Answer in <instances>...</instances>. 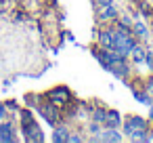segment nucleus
Returning a JSON list of instances; mask_svg holds the SVG:
<instances>
[{"label": "nucleus", "instance_id": "f257e3e1", "mask_svg": "<svg viewBox=\"0 0 153 143\" xmlns=\"http://www.w3.org/2000/svg\"><path fill=\"white\" fill-rule=\"evenodd\" d=\"M124 133L132 141H147V120L140 116H130L124 124Z\"/></svg>", "mask_w": 153, "mask_h": 143}, {"label": "nucleus", "instance_id": "f03ea898", "mask_svg": "<svg viewBox=\"0 0 153 143\" xmlns=\"http://www.w3.org/2000/svg\"><path fill=\"white\" fill-rule=\"evenodd\" d=\"M21 133L25 135V141H38V143L44 141V135H42L40 126L34 122V116L30 112L21 114Z\"/></svg>", "mask_w": 153, "mask_h": 143}, {"label": "nucleus", "instance_id": "7ed1b4c3", "mask_svg": "<svg viewBox=\"0 0 153 143\" xmlns=\"http://www.w3.org/2000/svg\"><path fill=\"white\" fill-rule=\"evenodd\" d=\"M48 101L57 107V109H65L69 103H71V91L67 86H55L48 91Z\"/></svg>", "mask_w": 153, "mask_h": 143}, {"label": "nucleus", "instance_id": "20e7f679", "mask_svg": "<svg viewBox=\"0 0 153 143\" xmlns=\"http://www.w3.org/2000/svg\"><path fill=\"white\" fill-rule=\"evenodd\" d=\"M38 112H40V114L44 116V120H46V122H51L53 126L59 122V109H57L48 99H46L44 103H40V105H38Z\"/></svg>", "mask_w": 153, "mask_h": 143}, {"label": "nucleus", "instance_id": "39448f33", "mask_svg": "<svg viewBox=\"0 0 153 143\" xmlns=\"http://www.w3.org/2000/svg\"><path fill=\"white\" fill-rule=\"evenodd\" d=\"M117 17H120V13H117V9H115L113 4H107V7H99V19H101L103 23L115 21Z\"/></svg>", "mask_w": 153, "mask_h": 143}, {"label": "nucleus", "instance_id": "423d86ee", "mask_svg": "<svg viewBox=\"0 0 153 143\" xmlns=\"http://www.w3.org/2000/svg\"><path fill=\"white\" fill-rule=\"evenodd\" d=\"M13 122H0V141L2 143H15V133H13Z\"/></svg>", "mask_w": 153, "mask_h": 143}, {"label": "nucleus", "instance_id": "0eeeda50", "mask_svg": "<svg viewBox=\"0 0 153 143\" xmlns=\"http://www.w3.org/2000/svg\"><path fill=\"white\" fill-rule=\"evenodd\" d=\"M97 40H99L101 49H111V44H113L111 28H103V30H99V36H97Z\"/></svg>", "mask_w": 153, "mask_h": 143}, {"label": "nucleus", "instance_id": "6e6552de", "mask_svg": "<svg viewBox=\"0 0 153 143\" xmlns=\"http://www.w3.org/2000/svg\"><path fill=\"white\" fill-rule=\"evenodd\" d=\"M120 122H122L120 114H117V112H113V109H107L105 120H103V126H105V128H117V126H120Z\"/></svg>", "mask_w": 153, "mask_h": 143}, {"label": "nucleus", "instance_id": "1a4fd4ad", "mask_svg": "<svg viewBox=\"0 0 153 143\" xmlns=\"http://www.w3.org/2000/svg\"><path fill=\"white\" fill-rule=\"evenodd\" d=\"M101 141H105V143H117V141H122V135L117 133V128H105V130H101Z\"/></svg>", "mask_w": 153, "mask_h": 143}, {"label": "nucleus", "instance_id": "9d476101", "mask_svg": "<svg viewBox=\"0 0 153 143\" xmlns=\"http://www.w3.org/2000/svg\"><path fill=\"white\" fill-rule=\"evenodd\" d=\"M130 57H132V61H134L136 65H143V63H145V57H147V51H145L140 44H136V46L132 49Z\"/></svg>", "mask_w": 153, "mask_h": 143}, {"label": "nucleus", "instance_id": "9b49d317", "mask_svg": "<svg viewBox=\"0 0 153 143\" xmlns=\"http://www.w3.org/2000/svg\"><path fill=\"white\" fill-rule=\"evenodd\" d=\"M132 32H134V36H138V38H147V36H149L147 25H145L143 21H136V19H134V23H132Z\"/></svg>", "mask_w": 153, "mask_h": 143}, {"label": "nucleus", "instance_id": "f8f14e48", "mask_svg": "<svg viewBox=\"0 0 153 143\" xmlns=\"http://www.w3.org/2000/svg\"><path fill=\"white\" fill-rule=\"evenodd\" d=\"M67 139H69V133L65 128H55V133H53V141L55 143H67Z\"/></svg>", "mask_w": 153, "mask_h": 143}, {"label": "nucleus", "instance_id": "ddd939ff", "mask_svg": "<svg viewBox=\"0 0 153 143\" xmlns=\"http://www.w3.org/2000/svg\"><path fill=\"white\" fill-rule=\"evenodd\" d=\"M132 93H134V97H136L140 103H145V105H151V103H153V99H151V95H149V93L138 91V88H132Z\"/></svg>", "mask_w": 153, "mask_h": 143}, {"label": "nucleus", "instance_id": "4468645a", "mask_svg": "<svg viewBox=\"0 0 153 143\" xmlns=\"http://www.w3.org/2000/svg\"><path fill=\"white\" fill-rule=\"evenodd\" d=\"M105 114H107V109H103V107H101V109H97V112H94L92 120H94V122H101V124H103V120H105Z\"/></svg>", "mask_w": 153, "mask_h": 143}, {"label": "nucleus", "instance_id": "2eb2a0df", "mask_svg": "<svg viewBox=\"0 0 153 143\" xmlns=\"http://www.w3.org/2000/svg\"><path fill=\"white\" fill-rule=\"evenodd\" d=\"M84 141V137H80V135H69V139H67V143H82Z\"/></svg>", "mask_w": 153, "mask_h": 143}, {"label": "nucleus", "instance_id": "dca6fc26", "mask_svg": "<svg viewBox=\"0 0 153 143\" xmlns=\"http://www.w3.org/2000/svg\"><path fill=\"white\" fill-rule=\"evenodd\" d=\"M145 63L149 65V70H153V55H151L149 51H147V57H145Z\"/></svg>", "mask_w": 153, "mask_h": 143}, {"label": "nucleus", "instance_id": "f3484780", "mask_svg": "<svg viewBox=\"0 0 153 143\" xmlns=\"http://www.w3.org/2000/svg\"><path fill=\"white\" fill-rule=\"evenodd\" d=\"M97 7H107V4H113V0H94Z\"/></svg>", "mask_w": 153, "mask_h": 143}, {"label": "nucleus", "instance_id": "a211bd4d", "mask_svg": "<svg viewBox=\"0 0 153 143\" xmlns=\"http://www.w3.org/2000/svg\"><path fill=\"white\" fill-rule=\"evenodd\" d=\"M4 118H7V105L0 103V120H4Z\"/></svg>", "mask_w": 153, "mask_h": 143}, {"label": "nucleus", "instance_id": "6ab92c4d", "mask_svg": "<svg viewBox=\"0 0 153 143\" xmlns=\"http://www.w3.org/2000/svg\"><path fill=\"white\" fill-rule=\"evenodd\" d=\"M149 116H151V118H153V103H151V105H149Z\"/></svg>", "mask_w": 153, "mask_h": 143}, {"label": "nucleus", "instance_id": "aec40b11", "mask_svg": "<svg viewBox=\"0 0 153 143\" xmlns=\"http://www.w3.org/2000/svg\"><path fill=\"white\" fill-rule=\"evenodd\" d=\"M151 36H153V32H151Z\"/></svg>", "mask_w": 153, "mask_h": 143}]
</instances>
